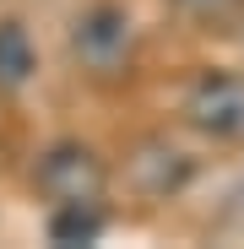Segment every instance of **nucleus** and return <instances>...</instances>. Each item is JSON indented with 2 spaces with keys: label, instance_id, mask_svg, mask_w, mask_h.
<instances>
[{
  "label": "nucleus",
  "instance_id": "5",
  "mask_svg": "<svg viewBox=\"0 0 244 249\" xmlns=\"http://www.w3.org/2000/svg\"><path fill=\"white\" fill-rule=\"evenodd\" d=\"M33 65H38V54H33L27 27H22V22H0V87H6V92L27 87Z\"/></svg>",
  "mask_w": 244,
  "mask_h": 249
},
{
  "label": "nucleus",
  "instance_id": "1",
  "mask_svg": "<svg viewBox=\"0 0 244 249\" xmlns=\"http://www.w3.org/2000/svg\"><path fill=\"white\" fill-rule=\"evenodd\" d=\"M103 184H109V174H103V162H98L93 146L65 141V146H49L44 157H38V190H44L55 206H65V200H98Z\"/></svg>",
  "mask_w": 244,
  "mask_h": 249
},
{
  "label": "nucleus",
  "instance_id": "2",
  "mask_svg": "<svg viewBox=\"0 0 244 249\" xmlns=\"http://www.w3.org/2000/svg\"><path fill=\"white\" fill-rule=\"evenodd\" d=\"M131 44H136V33H131V17L119 6H93L87 17L76 22V33H71L76 60L87 71H98V76H114L119 65H125L131 60Z\"/></svg>",
  "mask_w": 244,
  "mask_h": 249
},
{
  "label": "nucleus",
  "instance_id": "4",
  "mask_svg": "<svg viewBox=\"0 0 244 249\" xmlns=\"http://www.w3.org/2000/svg\"><path fill=\"white\" fill-rule=\"evenodd\" d=\"M131 179H136L147 195H169V190H179V184L190 179V157H185L179 146H169V141H147L141 157L131 162Z\"/></svg>",
  "mask_w": 244,
  "mask_h": 249
},
{
  "label": "nucleus",
  "instance_id": "6",
  "mask_svg": "<svg viewBox=\"0 0 244 249\" xmlns=\"http://www.w3.org/2000/svg\"><path fill=\"white\" fill-rule=\"evenodd\" d=\"M98 233H103L98 200H65V206H55V217H49V238L55 244H93Z\"/></svg>",
  "mask_w": 244,
  "mask_h": 249
},
{
  "label": "nucleus",
  "instance_id": "7",
  "mask_svg": "<svg viewBox=\"0 0 244 249\" xmlns=\"http://www.w3.org/2000/svg\"><path fill=\"white\" fill-rule=\"evenodd\" d=\"M179 6H190V11H201V17H212V11H228L233 0H179Z\"/></svg>",
  "mask_w": 244,
  "mask_h": 249
},
{
  "label": "nucleus",
  "instance_id": "3",
  "mask_svg": "<svg viewBox=\"0 0 244 249\" xmlns=\"http://www.w3.org/2000/svg\"><path fill=\"white\" fill-rule=\"evenodd\" d=\"M190 124L195 130H206L217 141H244V76H201L190 87V103H185Z\"/></svg>",
  "mask_w": 244,
  "mask_h": 249
}]
</instances>
